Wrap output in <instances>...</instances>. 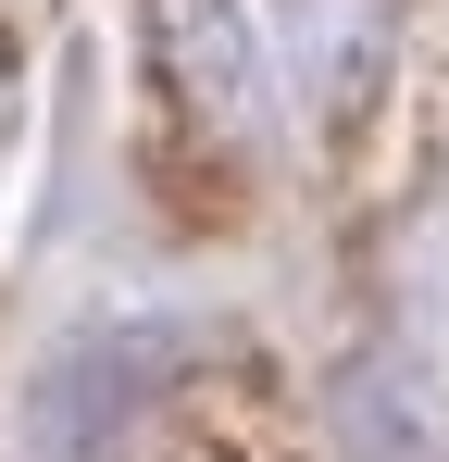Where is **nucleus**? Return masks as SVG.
Listing matches in <instances>:
<instances>
[{
    "label": "nucleus",
    "instance_id": "nucleus-1",
    "mask_svg": "<svg viewBox=\"0 0 449 462\" xmlns=\"http://www.w3.org/2000/svg\"><path fill=\"white\" fill-rule=\"evenodd\" d=\"M188 350H200V325H162V312H125V325L63 337V350L38 363V387H25L38 450H50V462H100L150 400H162V387L188 375Z\"/></svg>",
    "mask_w": 449,
    "mask_h": 462
},
{
    "label": "nucleus",
    "instance_id": "nucleus-2",
    "mask_svg": "<svg viewBox=\"0 0 449 462\" xmlns=\"http://www.w3.org/2000/svg\"><path fill=\"white\" fill-rule=\"evenodd\" d=\"M138 38H150L162 100H175L200 138H224V151L262 138V38H250L237 0H138Z\"/></svg>",
    "mask_w": 449,
    "mask_h": 462
},
{
    "label": "nucleus",
    "instance_id": "nucleus-3",
    "mask_svg": "<svg viewBox=\"0 0 449 462\" xmlns=\"http://www.w3.org/2000/svg\"><path fill=\"white\" fill-rule=\"evenodd\" d=\"M399 51V0H288V76L325 125H350Z\"/></svg>",
    "mask_w": 449,
    "mask_h": 462
}]
</instances>
